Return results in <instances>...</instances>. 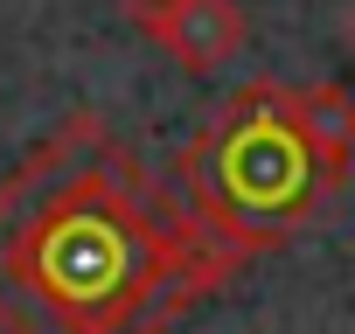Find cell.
Returning <instances> with one entry per match:
<instances>
[{
    "label": "cell",
    "instance_id": "1",
    "mask_svg": "<svg viewBox=\"0 0 355 334\" xmlns=\"http://www.w3.org/2000/svg\"><path fill=\"white\" fill-rule=\"evenodd\" d=\"M244 265L98 112L0 175V334H174Z\"/></svg>",
    "mask_w": 355,
    "mask_h": 334
},
{
    "label": "cell",
    "instance_id": "2",
    "mask_svg": "<svg viewBox=\"0 0 355 334\" xmlns=\"http://www.w3.org/2000/svg\"><path fill=\"white\" fill-rule=\"evenodd\" d=\"M189 209L244 258L300 237L355 175V91L251 77L174 160Z\"/></svg>",
    "mask_w": 355,
    "mask_h": 334
},
{
    "label": "cell",
    "instance_id": "3",
    "mask_svg": "<svg viewBox=\"0 0 355 334\" xmlns=\"http://www.w3.org/2000/svg\"><path fill=\"white\" fill-rule=\"evenodd\" d=\"M125 21L189 77H216L251 35L237 0H125Z\"/></svg>",
    "mask_w": 355,
    "mask_h": 334
},
{
    "label": "cell",
    "instance_id": "4",
    "mask_svg": "<svg viewBox=\"0 0 355 334\" xmlns=\"http://www.w3.org/2000/svg\"><path fill=\"white\" fill-rule=\"evenodd\" d=\"M348 49H355V15H348Z\"/></svg>",
    "mask_w": 355,
    "mask_h": 334
}]
</instances>
